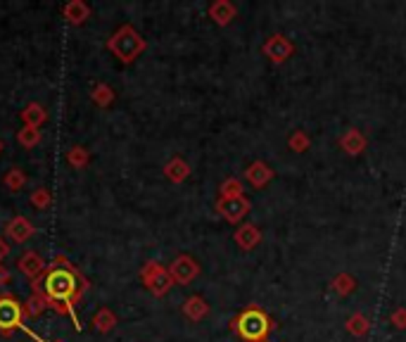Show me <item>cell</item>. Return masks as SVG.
<instances>
[{
    "instance_id": "obj_16",
    "label": "cell",
    "mask_w": 406,
    "mask_h": 342,
    "mask_svg": "<svg viewBox=\"0 0 406 342\" xmlns=\"http://www.w3.org/2000/svg\"><path fill=\"white\" fill-rule=\"evenodd\" d=\"M245 178L254 185V188H264V185L274 178V169H271L269 164H264V162H254V164H249V167H247Z\"/></svg>"
},
{
    "instance_id": "obj_5",
    "label": "cell",
    "mask_w": 406,
    "mask_h": 342,
    "mask_svg": "<svg viewBox=\"0 0 406 342\" xmlns=\"http://www.w3.org/2000/svg\"><path fill=\"white\" fill-rule=\"evenodd\" d=\"M140 283L145 285L155 297H164L171 288H174L169 269L162 266L160 261H147L145 266L140 269Z\"/></svg>"
},
{
    "instance_id": "obj_9",
    "label": "cell",
    "mask_w": 406,
    "mask_h": 342,
    "mask_svg": "<svg viewBox=\"0 0 406 342\" xmlns=\"http://www.w3.org/2000/svg\"><path fill=\"white\" fill-rule=\"evenodd\" d=\"M292 53H295V46H292L283 33H274L266 43H264V55L276 64H283L285 60H290Z\"/></svg>"
},
{
    "instance_id": "obj_21",
    "label": "cell",
    "mask_w": 406,
    "mask_h": 342,
    "mask_svg": "<svg viewBox=\"0 0 406 342\" xmlns=\"http://www.w3.org/2000/svg\"><path fill=\"white\" fill-rule=\"evenodd\" d=\"M46 309H48L46 297H43L38 290H31V295H28V299L24 302V314H26V318H38Z\"/></svg>"
},
{
    "instance_id": "obj_3",
    "label": "cell",
    "mask_w": 406,
    "mask_h": 342,
    "mask_svg": "<svg viewBox=\"0 0 406 342\" xmlns=\"http://www.w3.org/2000/svg\"><path fill=\"white\" fill-rule=\"evenodd\" d=\"M231 328L245 342H264L271 331V318L261 309H256V306H249L238 318L231 321Z\"/></svg>"
},
{
    "instance_id": "obj_26",
    "label": "cell",
    "mask_w": 406,
    "mask_h": 342,
    "mask_svg": "<svg viewBox=\"0 0 406 342\" xmlns=\"http://www.w3.org/2000/svg\"><path fill=\"white\" fill-rule=\"evenodd\" d=\"M28 202H31L33 209L46 212L50 204H53V195H50L48 188H36L31 195H28Z\"/></svg>"
},
{
    "instance_id": "obj_1",
    "label": "cell",
    "mask_w": 406,
    "mask_h": 342,
    "mask_svg": "<svg viewBox=\"0 0 406 342\" xmlns=\"http://www.w3.org/2000/svg\"><path fill=\"white\" fill-rule=\"evenodd\" d=\"M28 285H31V290H38L41 295L46 297L48 309H53L55 314H60V316H69L74 321L76 331H81L76 306L81 304V299L85 297V292H88L90 283L74 261H69L64 254H57L55 259L48 264L46 274Z\"/></svg>"
},
{
    "instance_id": "obj_6",
    "label": "cell",
    "mask_w": 406,
    "mask_h": 342,
    "mask_svg": "<svg viewBox=\"0 0 406 342\" xmlns=\"http://www.w3.org/2000/svg\"><path fill=\"white\" fill-rule=\"evenodd\" d=\"M169 276L174 285H188L199 276V264L192 259L190 254H178L174 261L169 264Z\"/></svg>"
},
{
    "instance_id": "obj_17",
    "label": "cell",
    "mask_w": 406,
    "mask_h": 342,
    "mask_svg": "<svg viewBox=\"0 0 406 342\" xmlns=\"http://www.w3.org/2000/svg\"><path fill=\"white\" fill-rule=\"evenodd\" d=\"M90 323L93 328H95L98 333H112L114 328H117V314H114L110 306H100V309L93 314V318H90Z\"/></svg>"
},
{
    "instance_id": "obj_28",
    "label": "cell",
    "mask_w": 406,
    "mask_h": 342,
    "mask_svg": "<svg viewBox=\"0 0 406 342\" xmlns=\"http://www.w3.org/2000/svg\"><path fill=\"white\" fill-rule=\"evenodd\" d=\"M219 195L221 197H242V183L238 178H228V181L221 183Z\"/></svg>"
},
{
    "instance_id": "obj_7",
    "label": "cell",
    "mask_w": 406,
    "mask_h": 342,
    "mask_svg": "<svg viewBox=\"0 0 406 342\" xmlns=\"http://www.w3.org/2000/svg\"><path fill=\"white\" fill-rule=\"evenodd\" d=\"M249 200L242 197H219L217 200V212L224 217L228 224H240L242 219L249 214Z\"/></svg>"
},
{
    "instance_id": "obj_18",
    "label": "cell",
    "mask_w": 406,
    "mask_h": 342,
    "mask_svg": "<svg viewBox=\"0 0 406 342\" xmlns=\"http://www.w3.org/2000/svg\"><path fill=\"white\" fill-rule=\"evenodd\" d=\"M164 176H167L171 183H183L185 178L190 176L188 162L181 160V157H174V160H169L167 164H164Z\"/></svg>"
},
{
    "instance_id": "obj_15",
    "label": "cell",
    "mask_w": 406,
    "mask_h": 342,
    "mask_svg": "<svg viewBox=\"0 0 406 342\" xmlns=\"http://www.w3.org/2000/svg\"><path fill=\"white\" fill-rule=\"evenodd\" d=\"M233 238H235V242H238V247L254 249L261 242V231L254 224H242L238 231H235Z\"/></svg>"
},
{
    "instance_id": "obj_2",
    "label": "cell",
    "mask_w": 406,
    "mask_h": 342,
    "mask_svg": "<svg viewBox=\"0 0 406 342\" xmlns=\"http://www.w3.org/2000/svg\"><path fill=\"white\" fill-rule=\"evenodd\" d=\"M145 48H147L145 38H142L131 24H121L117 31L110 36V41H107V50H110L121 64L135 62L142 53H145Z\"/></svg>"
},
{
    "instance_id": "obj_19",
    "label": "cell",
    "mask_w": 406,
    "mask_h": 342,
    "mask_svg": "<svg viewBox=\"0 0 406 342\" xmlns=\"http://www.w3.org/2000/svg\"><path fill=\"white\" fill-rule=\"evenodd\" d=\"M340 147L345 150L347 155H359L363 147H366V138H363L361 131L356 128H349V131L340 138Z\"/></svg>"
},
{
    "instance_id": "obj_14",
    "label": "cell",
    "mask_w": 406,
    "mask_h": 342,
    "mask_svg": "<svg viewBox=\"0 0 406 342\" xmlns=\"http://www.w3.org/2000/svg\"><path fill=\"white\" fill-rule=\"evenodd\" d=\"M235 14H238V10H235V5L231 3V0H217V3L209 5V17L217 21L219 26L231 24V21L235 19Z\"/></svg>"
},
{
    "instance_id": "obj_30",
    "label": "cell",
    "mask_w": 406,
    "mask_h": 342,
    "mask_svg": "<svg viewBox=\"0 0 406 342\" xmlns=\"http://www.w3.org/2000/svg\"><path fill=\"white\" fill-rule=\"evenodd\" d=\"M390 321H392V323H395L397 328H406V309H404V306H399V309L392 311Z\"/></svg>"
},
{
    "instance_id": "obj_29",
    "label": "cell",
    "mask_w": 406,
    "mask_h": 342,
    "mask_svg": "<svg viewBox=\"0 0 406 342\" xmlns=\"http://www.w3.org/2000/svg\"><path fill=\"white\" fill-rule=\"evenodd\" d=\"M288 145H290L292 150H295V152H304V150L309 147V138H306V133H304V131H297V133H292V135H290Z\"/></svg>"
},
{
    "instance_id": "obj_20",
    "label": "cell",
    "mask_w": 406,
    "mask_h": 342,
    "mask_svg": "<svg viewBox=\"0 0 406 342\" xmlns=\"http://www.w3.org/2000/svg\"><path fill=\"white\" fill-rule=\"evenodd\" d=\"M90 100H93V105H98L100 110H107L112 103H114V90H112V86H107V83H95L90 88Z\"/></svg>"
},
{
    "instance_id": "obj_13",
    "label": "cell",
    "mask_w": 406,
    "mask_h": 342,
    "mask_svg": "<svg viewBox=\"0 0 406 342\" xmlns=\"http://www.w3.org/2000/svg\"><path fill=\"white\" fill-rule=\"evenodd\" d=\"M207 314H209V304H207V299L204 297H199V295H192L188 297L183 302V316L192 321V323H199Z\"/></svg>"
},
{
    "instance_id": "obj_10",
    "label": "cell",
    "mask_w": 406,
    "mask_h": 342,
    "mask_svg": "<svg viewBox=\"0 0 406 342\" xmlns=\"http://www.w3.org/2000/svg\"><path fill=\"white\" fill-rule=\"evenodd\" d=\"M17 269L28 278V283H33V281H38L43 274H46L48 264H46V259H43L38 252H36V249H26V252L19 256Z\"/></svg>"
},
{
    "instance_id": "obj_33",
    "label": "cell",
    "mask_w": 406,
    "mask_h": 342,
    "mask_svg": "<svg viewBox=\"0 0 406 342\" xmlns=\"http://www.w3.org/2000/svg\"><path fill=\"white\" fill-rule=\"evenodd\" d=\"M24 333L28 335V338H33L36 342H62V340H43L41 335H36V333H33V331H31V328H28V326L24 328Z\"/></svg>"
},
{
    "instance_id": "obj_32",
    "label": "cell",
    "mask_w": 406,
    "mask_h": 342,
    "mask_svg": "<svg viewBox=\"0 0 406 342\" xmlns=\"http://www.w3.org/2000/svg\"><path fill=\"white\" fill-rule=\"evenodd\" d=\"M10 242L5 240V235H0V264H3V259H7V254H10Z\"/></svg>"
},
{
    "instance_id": "obj_12",
    "label": "cell",
    "mask_w": 406,
    "mask_h": 342,
    "mask_svg": "<svg viewBox=\"0 0 406 342\" xmlns=\"http://www.w3.org/2000/svg\"><path fill=\"white\" fill-rule=\"evenodd\" d=\"M19 119H21V124H24V126L41 128L48 121V110L41 103H28L24 110L19 112Z\"/></svg>"
},
{
    "instance_id": "obj_11",
    "label": "cell",
    "mask_w": 406,
    "mask_h": 342,
    "mask_svg": "<svg viewBox=\"0 0 406 342\" xmlns=\"http://www.w3.org/2000/svg\"><path fill=\"white\" fill-rule=\"evenodd\" d=\"M62 17L67 19V24L71 26H81L90 17V5L83 3V0H69V3L62 7Z\"/></svg>"
},
{
    "instance_id": "obj_22",
    "label": "cell",
    "mask_w": 406,
    "mask_h": 342,
    "mask_svg": "<svg viewBox=\"0 0 406 342\" xmlns=\"http://www.w3.org/2000/svg\"><path fill=\"white\" fill-rule=\"evenodd\" d=\"M67 164L74 169H85L90 164V152L83 145H71L67 150Z\"/></svg>"
},
{
    "instance_id": "obj_23",
    "label": "cell",
    "mask_w": 406,
    "mask_h": 342,
    "mask_svg": "<svg viewBox=\"0 0 406 342\" xmlns=\"http://www.w3.org/2000/svg\"><path fill=\"white\" fill-rule=\"evenodd\" d=\"M26 174H24V169H19V167H12L10 171H5V176H3V185L10 192H19L21 188L26 185Z\"/></svg>"
},
{
    "instance_id": "obj_4",
    "label": "cell",
    "mask_w": 406,
    "mask_h": 342,
    "mask_svg": "<svg viewBox=\"0 0 406 342\" xmlns=\"http://www.w3.org/2000/svg\"><path fill=\"white\" fill-rule=\"evenodd\" d=\"M24 321H26L24 302H19L10 292H3L0 295V335L3 338H12L14 331H24L26 328Z\"/></svg>"
},
{
    "instance_id": "obj_24",
    "label": "cell",
    "mask_w": 406,
    "mask_h": 342,
    "mask_svg": "<svg viewBox=\"0 0 406 342\" xmlns=\"http://www.w3.org/2000/svg\"><path fill=\"white\" fill-rule=\"evenodd\" d=\"M41 128H31V126H21L19 131H17V142L21 147H26V150H31L36 147L41 142Z\"/></svg>"
},
{
    "instance_id": "obj_27",
    "label": "cell",
    "mask_w": 406,
    "mask_h": 342,
    "mask_svg": "<svg viewBox=\"0 0 406 342\" xmlns=\"http://www.w3.org/2000/svg\"><path fill=\"white\" fill-rule=\"evenodd\" d=\"M330 288L338 292V295H349V292L356 288V281H354V278L349 276V274H340V276L333 278Z\"/></svg>"
},
{
    "instance_id": "obj_34",
    "label": "cell",
    "mask_w": 406,
    "mask_h": 342,
    "mask_svg": "<svg viewBox=\"0 0 406 342\" xmlns=\"http://www.w3.org/2000/svg\"><path fill=\"white\" fill-rule=\"evenodd\" d=\"M3 150H5V142H3V140H0V155H3Z\"/></svg>"
},
{
    "instance_id": "obj_25",
    "label": "cell",
    "mask_w": 406,
    "mask_h": 342,
    "mask_svg": "<svg viewBox=\"0 0 406 342\" xmlns=\"http://www.w3.org/2000/svg\"><path fill=\"white\" fill-rule=\"evenodd\" d=\"M347 331L352 335H356V338H363V335L370 331V323L363 314H354V316L347 318Z\"/></svg>"
},
{
    "instance_id": "obj_31",
    "label": "cell",
    "mask_w": 406,
    "mask_h": 342,
    "mask_svg": "<svg viewBox=\"0 0 406 342\" xmlns=\"http://www.w3.org/2000/svg\"><path fill=\"white\" fill-rule=\"evenodd\" d=\"M12 281V274H10V269L5 266V264H0V288H5L7 283Z\"/></svg>"
},
{
    "instance_id": "obj_8",
    "label": "cell",
    "mask_w": 406,
    "mask_h": 342,
    "mask_svg": "<svg viewBox=\"0 0 406 342\" xmlns=\"http://www.w3.org/2000/svg\"><path fill=\"white\" fill-rule=\"evenodd\" d=\"M33 233H36V226H33L26 217H21V214L12 217V219L3 226L5 240H7V242H17V245H24V242L31 238Z\"/></svg>"
}]
</instances>
